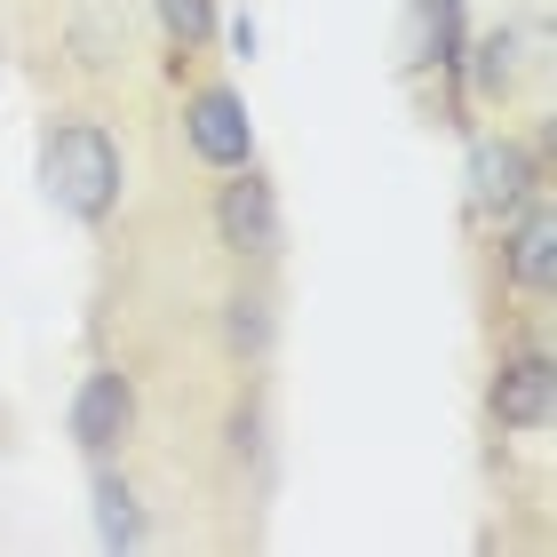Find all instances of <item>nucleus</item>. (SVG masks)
Masks as SVG:
<instances>
[{
  "label": "nucleus",
  "instance_id": "obj_9",
  "mask_svg": "<svg viewBox=\"0 0 557 557\" xmlns=\"http://www.w3.org/2000/svg\"><path fill=\"white\" fill-rule=\"evenodd\" d=\"M534 64H542V57L518 40V24H494V33H478V40L462 48V88L478 96V104H502V112H510Z\"/></svg>",
  "mask_w": 557,
  "mask_h": 557
},
{
  "label": "nucleus",
  "instance_id": "obj_3",
  "mask_svg": "<svg viewBox=\"0 0 557 557\" xmlns=\"http://www.w3.org/2000/svg\"><path fill=\"white\" fill-rule=\"evenodd\" d=\"M486 422L502 438H542L557 422V359L549 343H502L486 374Z\"/></svg>",
  "mask_w": 557,
  "mask_h": 557
},
{
  "label": "nucleus",
  "instance_id": "obj_7",
  "mask_svg": "<svg viewBox=\"0 0 557 557\" xmlns=\"http://www.w3.org/2000/svg\"><path fill=\"white\" fill-rule=\"evenodd\" d=\"M184 144H191V160H199V168H215V175L256 160V120H247L239 88L199 81V88L184 96Z\"/></svg>",
  "mask_w": 557,
  "mask_h": 557
},
{
  "label": "nucleus",
  "instance_id": "obj_1",
  "mask_svg": "<svg viewBox=\"0 0 557 557\" xmlns=\"http://www.w3.org/2000/svg\"><path fill=\"white\" fill-rule=\"evenodd\" d=\"M40 184L81 232H104V223L120 215V191H128V151H120V136L104 128V120L57 112L40 128Z\"/></svg>",
  "mask_w": 557,
  "mask_h": 557
},
{
  "label": "nucleus",
  "instance_id": "obj_8",
  "mask_svg": "<svg viewBox=\"0 0 557 557\" xmlns=\"http://www.w3.org/2000/svg\"><path fill=\"white\" fill-rule=\"evenodd\" d=\"M462 48H470V24H462V0H407V72H438L446 88H462Z\"/></svg>",
  "mask_w": 557,
  "mask_h": 557
},
{
  "label": "nucleus",
  "instance_id": "obj_11",
  "mask_svg": "<svg viewBox=\"0 0 557 557\" xmlns=\"http://www.w3.org/2000/svg\"><path fill=\"white\" fill-rule=\"evenodd\" d=\"M96 478H88V494H96V542L104 549H144V502H136V486L120 478V462H88Z\"/></svg>",
  "mask_w": 557,
  "mask_h": 557
},
{
  "label": "nucleus",
  "instance_id": "obj_2",
  "mask_svg": "<svg viewBox=\"0 0 557 557\" xmlns=\"http://www.w3.org/2000/svg\"><path fill=\"white\" fill-rule=\"evenodd\" d=\"M215 247L247 271H271L287 256V208H278V184L256 160L223 168V184H215Z\"/></svg>",
  "mask_w": 557,
  "mask_h": 557
},
{
  "label": "nucleus",
  "instance_id": "obj_10",
  "mask_svg": "<svg viewBox=\"0 0 557 557\" xmlns=\"http://www.w3.org/2000/svg\"><path fill=\"white\" fill-rule=\"evenodd\" d=\"M278 343V287L263 271H247L232 295H223V350H232L239 367H263Z\"/></svg>",
  "mask_w": 557,
  "mask_h": 557
},
{
  "label": "nucleus",
  "instance_id": "obj_12",
  "mask_svg": "<svg viewBox=\"0 0 557 557\" xmlns=\"http://www.w3.org/2000/svg\"><path fill=\"white\" fill-rule=\"evenodd\" d=\"M160 33H168V48L175 57H208L215 48V0H160Z\"/></svg>",
  "mask_w": 557,
  "mask_h": 557
},
{
  "label": "nucleus",
  "instance_id": "obj_6",
  "mask_svg": "<svg viewBox=\"0 0 557 557\" xmlns=\"http://www.w3.org/2000/svg\"><path fill=\"white\" fill-rule=\"evenodd\" d=\"M128 438H136V383L120 367H88L72 391V446L88 462H120Z\"/></svg>",
  "mask_w": 557,
  "mask_h": 557
},
{
  "label": "nucleus",
  "instance_id": "obj_4",
  "mask_svg": "<svg viewBox=\"0 0 557 557\" xmlns=\"http://www.w3.org/2000/svg\"><path fill=\"white\" fill-rule=\"evenodd\" d=\"M494 271H502V295L549 302V287H557V208H549V191H525L494 223Z\"/></svg>",
  "mask_w": 557,
  "mask_h": 557
},
{
  "label": "nucleus",
  "instance_id": "obj_5",
  "mask_svg": "<svg viewBox=\"0 0 557 557\" xmlns=\"http://www.w3.org/2000/svg\"><path fill=\"white\" fill-rule=\"evenodd\" d=\"M542 144L518 128H486L470 136V223H502L525 191H542Z\"/></svg>",
  "mask_w": 557,
  "mask_h": 557
}]
</instances>
